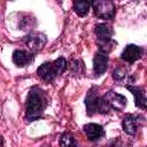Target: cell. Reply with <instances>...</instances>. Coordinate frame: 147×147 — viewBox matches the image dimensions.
I'll list each match as a JSON object with an SVG mask.
<instances>
[{"label": "cell", "mask_w": 147, "mask_h": 147, "mask_svg": "<svg viewBox=\"0 0 147 147\" xmlns=\"http://www.w3.org/2000/svg\"><path fill=\"white\" fill-rule=\"evenodd\" d=\"M48 103H49V98L47 93L37 85L32 86L26 96L25 116H24L25 121L30 123L39 119L44 115V111L47 108Z\"/></svg>", "instance_id": "1"}, {"label": "cell", "mask_w": 147, "mask_h": 147, "mask_svg": "<svg viewBox=\"0 0 147 147\" xmlns=\"http://www.w3.org/2000/svg\"><path fill=\"white\" fill-rule=\"evenodd\" d=\"M68 67V62L64 57H59L53 62H45L37 69V75L45 82H53L59 75L63 74Z\"/></svg>", "instance_id": "2"}, {"label": "cell", "mask_w": 147, "mask_h": 147, "mask_svg": "<svg viewBox=\"0 0 147 147\" xmlns=\"http://www.w3.org/2000/svg\"><path fill=\"white\" fill-rule=\"evenodd\" d=\"M84 103H85V107H86L87 116H93L95 114L106 115L110 111V109L107 106V103L105 102L103 98L99 95L96 86H93L88 90V92L85 96Z\"/></svg>", "instance_id": "3"}, {"label": "cell", "mask_w": 147, "mask_h": 147, "mask_svg": "<svg viewBox=\"0 0 147 147\" xmlns=\"http://www.w3.org/2000/svg\"><path fill=\"white\" fill-rule=\"evenodd\" d=\"M94 14L96 17L102 18V20H107V21H111L115 17V5L113 1L109 0H95L91 2Z\"/></svg>", "instance_id": "4"}, {"label": "cell", "mask_w": 147, "mask_h": 147, "mask_svg": "<svg viewBox=\"0 0 147 147\" xmlns=\"http://www.w3.org/2000/svg\"><path fill=\"white\" fill-rule=\"evenodd\" d=\"M24 42L28 46V48L30 49V52L36 53L44 48V46L47 42V37L42 32L33 31V32L28 33L24 37Z\"/></svg>", "instance_id": "5"}, {"label": "cell", "mask_w": 147, "mask_h": 147, "mask_svg": "<svg viewBox=\"0 0 147 147\" xmlns=\"http://www.w3.org/2000/svg\"><path fill=\"white\" fill-rule=\"evenodd\" d=\"M105 102L107 103V106L109 107V109L116 110V111H121L126 107L127 100L124 95L116 93L114 90H109L105 93V95H102Z\"/></svg>", "instance_id": "6"}, {"label": "cell", "mask_w": 147, "mask_h": 147, "mask_svg": "<svg viewBox=\"0 0 147 147\" xmlns=\"http://www.w3.org/2000/svg\"><path fill=\"white\" fill-rule=\"evenodd\" d=\"M142 123H144V117L141 115L126 114L122 119V127L126 134L134 136L142 125Z\"/></svg>", "instance_id": "7"}, {"label": "cell", "mask_w": 147, "mask_h": 147, "mask_svg": "<svg viewBox=\"0 0 147 147\" xmlns=\"http://www.w3.org/2000/svg\"><path fill=\"white\" fill-rule=\"evenodd\" d=\"M13 62L16 67L23 68L25 65H29L34 60V54L29 51L24 49H15L13 52Z\"/></svg>", "instance_id": "8"}, {"label": "cell", "mask_w": 147, "mask_h": 147, "mask_svg": "<svg viewBox=\"0 0 147 147\" xmlns=\"http://www.w3.org/2000/svg\"><path fill=\"white\" fill-rule=\"evenodd\" d=\"M108 54L101 52V51H98L95 54H94V57H93V69H94V74L96 77L103 75L107 69H108Z\"/></svg>", "instance_id": "9"}, {"label": "cell", "mask_w": 147, "mask_h": 147, "mask_svg": "<svg viewBox=\"0 0 147 147\" xmlns=\"http://www.w3.org/2000/svg\"><path fill=\"white\" fill-rule=\"evenodd\" d=\"M142 55V48L140 46H137L134 44L126 45L121 54V59L127 63H133L137 60H139Z\"/></svg>", "instance_id": "10"}, {"label": "cell", "mask_w": 147, "mask_h": 147, "mask_svg": "<svg viewBox=\"0 0 147 147\" xmlns=\"http://www.w3.org/2000/svg\"><path fill=\"white\" fill-rule=\"evenodd\" d=\"M126 90H129L134 96V105L144 110H147V96L145 94V90L140 86L126 85Z\"/></svg>", "instance_id": "11"}, {"label": "cell", "mask_w": 147, "mask_h": 147, "mask_svg": "<svg viewBox=\"0 0 147 147\" xmlns=\"http://www.w3.org/2000/svg\"><path fill=\"white\" fill-rule=\"evenodd\" d=\"M83 130L87 137L88 140L91 141H98L100 140L103 136H105V130L103 127L100 125V124H96V123H88V124H85L83 126Z\"/></svg>", "instance_id": "12"}, {"label": "cell", "mask_w": 147, "mask_h": 147, "mask_svg": "<svg viewBox=\"0 0 147 147\" xmlns=\"http://www.w3.org/2000/svg\"><path fill=\"white\" fill-rule=\"evenodd\" d=\"M95 36H96V41H108L113 39L114 36V29L111 25L107 23H100L95 25L94 29Z\"/></svg>", "instance_id": "13"}, {"label": "cell", "mask_w": 147, "mask_h": 147, "mask_svg": "<svg viewBox=\"0 0 147 147\" xmlns=\"http://www.w3.org/2000/svg\"><path fill=\"white\" fill-rule=\"evenodd\" d=\"M113 78L116 82L121 83V84H125V86L126 85H132V83L134 82V77L131 76L125 68H122V67H117L114 70Z\"/></svg>", "instance_id": "14"}, {"label": "cell", "mask_w": 147, "mask_h": 147, "mask_svg": "<svg viewBox=\"0 0 147 147\" xmlns=\"http://www.w3.org/2000/svg\"><path fill=\"white\" fill-rule=\"evenodd\" d=\"M69 70H70V74L71 76L74 77H79V76H83L84 72H85V65H84V62L79 59H72L69 63Z\"/></svg>", "instance_id": "15"}, {"label": "cell", "mask_w": 147, "mask_h": 147, "mask_svg": "<svg viewBox=\"0 0 147 147\" xmlns=\"http://www.w3.org/2000/svg\"><path fill=\"white\" fill-rule=\"evenodd\" d=\"M91 2L90 1H75L74 5H72V9L74 11L80 16V17H84L88 14L90 9H91Z\"/></svg>", "instance_id": "16"}, {"label": "cell", "mask_w": 147, "mask_h": 147, "mask_svg": "<svg viewBox=\"0 0 147 147\" xmlns=\"http://www.w3.org/2000/svg\"><path fill=\"white\" fill-rule=\"evenodd\" d=\"M59 144H60V147H77L78 146L77 139L70 132L62 133L59 139Z\"/></svg>", "instance_id": "17"}, {"label": "cell", "mask_w": 147, "mask_h": 147, "mask_svg": "<svg viewBox=\"0 0 147 147\" xmlns=\"http://www.w3.org/2000/svg\"><path fill=\"white\" fill-rule=\"evenodd\" d=\"M96 44H98L99 51H101V52H103L106 54H109L115 48V46L117 45L114 39L108 40V41H96Z\"/></svg>", "instance_id": "18"}]
</instances>
